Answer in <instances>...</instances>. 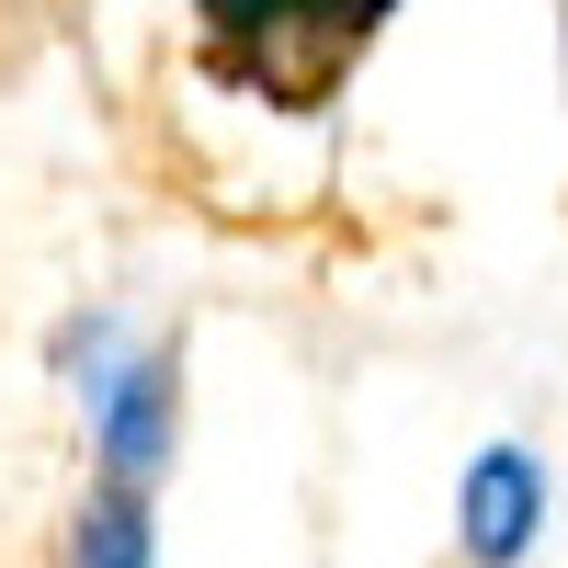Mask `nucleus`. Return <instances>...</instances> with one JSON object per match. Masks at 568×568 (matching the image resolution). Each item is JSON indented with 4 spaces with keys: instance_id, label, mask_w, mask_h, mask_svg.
Masks as SVG:
<instances>
[{
    "instance_id": "nucleus-2",
    "label": "nucleus",
    "mask_w": 568,
    "mask_h": 568,
    "mask_svg": "<svg viewBox=\"0 0 568 568\" xmlns=\"http://www.w3.org/2000/svg\"><path fill=\"white\" fill-rule=\"evenodd\" d=\"M535 535H546V455L489 444L455 478V546H466V568H524Z\"/></svg>"
},
{
    "instance_id": "nucleus-1",
    "label": "nucleus",
    "mask_w": 568,
    "mask_h": 568,
    "mask_svg": "<svg viewBox=\"0 0 568 568\" xmlns=\"http://www.w3.org/2000/svg\"><path fill=\"white\" fill-rule=\"evenodd\" d=\"M387 12L398 0H194V34L227 91H251L273 114H318L387 34Z\"/></svg>"
},
{
    "instance_id": "nucleus-3",
    "label": "nucleus",
    "mask_w": 568,
    "mask_h": 568,
    "mask_svg": "<svg viewBox=\"0 0 568 568\" xmlns=\"http://www.w3.org/2000/svg\"><path fill=\"white\" fill-rule=\"evenodd\" d=\"M171 420H182V353H136L114 375V398L91 409V444H103V478L114 489H149L160 466H171Z\"/></svg>"
},
{
    "instance_id": "nucleus-5",
    "label": "nucleus",
    "mask_w": 568,
    "mask_h": 568,
    "mask_svg": "<svg viewBox=\"0 0 568 568\" xmlns=\"http://www.w3.org/2000/svg\"><path fill=\"white\" fill-rule=\"evenodd\" d=\"M125 364H136V353H125V318H103V307H91V318H69V329H58V375L80 387V409H103Z\"/></svg>"
},
{
    "instance_id": "nucleus-4",
    "label": "nucleus",
    "mask_w": 568,
    "mask_h": 568,
    "mask_svg": "<svg viewBox=\"0 0 568 568\" xmlns=\"http://www.w3.org/2000/svg\"><path fill=\"white\" fill-rule=\"evenodd\" d=\"M69 568H160V524H149V489H114V478H91L80 524H69Z\"/></svg>"
},
{
    "instance_id": "nucleus-6",
    "label": "nucleus",
    "mask_w": 568,
    "mask_h": 568,
    "mask_svg": "<svg viewBox=\"0 0 568 568\" xmlns=\"http://www.w3.org/2000/svg\"><path fill=\"white\" fill-rule=\"evenodd\" d=\"M557 34H568V0H557Z\"/></svg>"
}]
</instances>
